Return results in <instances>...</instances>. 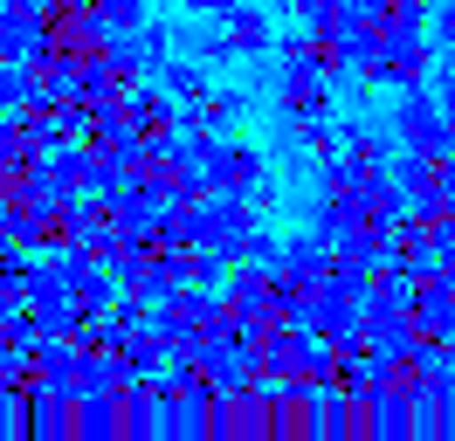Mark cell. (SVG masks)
Listing matches in <instances>:
<instances>
[{"label":"cell","mask_w":455,"mask_h":441,"mask_svg":"<svg viewBox=\"0 0 455 441\" xmlns=\"http://www.w3.org/2000/svg\"><path fill=\"white\" fill-rule=\"evenodd\" d=\"M387 132H394L400 152H455V132H449V117H442V104H435V90H427V83L400 90Z\"/></svg>","instance_id":"6da1fadb"},{"label":"cell","mask_w":455,"mask_h":441,"mask_svg":"<svg viewBox=\"0 0 455 441\" xmlns=\"http://www.w3.org/2000/svg\"><path fill=\"white\" fill-rule=\"evenodd\" d=\"M276 110L283 117H331V83L311 69H276Z\"/></svg>","instance_id":"3957f363"},{"label":"cell","mask_w":455,"mask_h":441,"mask_svg":"<svg viewBox=\"0 0 455 441\" xmlns=\"http://www.w3.org/2000/svg\"><path fill=\"white\" fill-rule=\"evenodd\" d=\"M276 7H283V14H297V7H304V0H276Z\"/></svg>","instance_id":"9c48e42d"},{"label":"cell","mask_w":455,"mask_h":441,"mask_svg":"<svg viewBox=\"0 0 455 441\" xmlns=\"http://www.w3.org/2000/svg\"><path fill=\"white\" fill-rule=\"evenodd\" d=\"M221 35H228V49H235V62H249V55H269V49H276V28H269V14H262L256 0L228 7V14H221Z\"/></svg>","instance_id":"277c9868"},{"label":"cell","mask_w":455,"mask_h":441,"mask_svg":"<svg viewBox=\"0 0 455 441\" xmlns=\"http://www.w3.org/2000/svg\"><path fill=\"white\" fill-rule=\"evenodd\" d=\"M242 90H200L180 104V132H235V117H242Z\"/></svg>","instance_id":"5b68a950"},{"label":"cell","mask_w":455,"mask_h":441,"mask_svg":"<svg viewBox=\"0 0 455 441\" xmlns=\"http://www.w3.org/2000/svg\"><path fill=\"white\" fill-rule=\"evenodd\" d=\"M435 69V49L427 35H379V55H372V83H394V90H414Z\"/></svg>","instance_id":"7a4b0ae2"},{"label":"cell","mask_w":455,"mask_h":441,"mask_svg":"<svg viewBox=\"0 0 455 441\" xmlns=\"http://www.w3.org/2000/svg\"><path fill=\"white\" fill-rule=\"evenodd\" d=\"M228 7H242V0H200V14H207V21H221Z\"/></svg>","instance_id":"ba28073f"},{"label":"cell","mask_w":455,"mask_h":441,"mask_svg":"<svg viewBox=\"0 0 455 441\" xmlns=\"http://www.w3.org/2000/svg\"><path fill=\"white\" fill-rule=\"evenodd\" d=\"M152 76H159V90H166L172 104H187V97H200V90H207V62H194V55H166Z\"/></svg>","instance_id":"8992f818"},{"label":"cell","mask_w":455,"mask_h":441,"mask_svg":"<svg viewBox=\"0 0 455 441\" xmlns=\"http://www.w3.org/2000/svg\"><path fill=\"white\" fill-rule=\"evenodd\" d=\"M427 21H435V42L455 55V0H427Z\"/></svg>","instance_id":"52a82bcc"}]
</instances>
